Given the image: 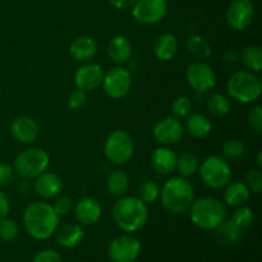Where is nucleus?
I'll list each match as a JSON object with an SVG mask.
<instances>
[{
    "label": "nucleus",
    "mask_w": 262,
    "mask_h": 262,
    "mask_svg": "<svg viewBox=\"0 0 262 262\" xmlns=\"http://www.w3.org/2000/svg\"><path fill=\"white\" fill-rule=\"evenodd\" d=\"M227 90L233 100L242 104H250L261 96L262 83L252 72L238 71L228 79Z\"/></svg>",
    "instance_id": "5"
},
{
    "label": "nucleus",
    "mask_w": 262,
    "mask_h": 262,
    "mask_svg": "<svg viewBox=\"0 0 262 262\" xmlns=\"http://www.w3.org/2000/svg\"><path fill=\"white\" fill-rule=\"evenodd\" d=\"M10 210V202L9 197L7 196V193L3 191H0V219L5 217L8 215Z\"/></svg>",
    "instance_id": "43"
},
{
    "label": "nucleus",
    "mask_w": 262,
    "mask_h": 262,
    "mask_svg": "<svg viewBox=\"0 0 262 262\" xmlns=\"http://www.w3.org/2000/svg\"><path fill=\"white\" fill-rule=\"evenodd\" d=\"M33 188H35L36 193L42 197V199H55L61 192L63 182H61V178L58 174L43 171L42 174L35 178Z\"/></svg>",
    "instance_id": "17"
},
{
    "label": "nucleus",
    "mask_w": 262,
    "mask_h": 262,
    "mask_svg": "<svg viewBox=\"0 0 262 262\" xmlns=\"http://www.w3.org/2000/svg\"><path fill=\"white\" fill-rule=\"evenodd\" d=\"M160 197V187L154 181H143L138 187V199L146 205L154 204Z\"/></svg>",
    "instance_id": "32"
},
{
    "label": "nucleus",
    "mask_w": 262,
    "mask_h": 262,
    "mask_svg": "<svg viewBox=\"0 0 262 262\" xmlns=\"http://www.w3.org/2000/svg\"><path fill=\"white\" fill-rule=\"evenodd\" d=\"M113 219L123 232H137L147 223V205L136 196L122 197L113 207Z\"/></svg>",
    "instance_id": "2"
},
{
    "label": "nucleus",
    "mask_w": 262,
    "mask_h": 262,
    "mask_svg": "<svg viewBox=\"0 0 262 262\" xmlns=\"http://www.w3.org/2000/svg\"><path fill=\"white\" fill-rule=\"evenodd\" d=\"M261 156H262V154L261 152H258V156H257V163H258V166H262V161H261Z\"/></svg>",
    "instance_id": "46"
},
{
    "label": "nucleus",
    "mask_w": 262,
    "mask_h": 262,
    "mask_svg": "<svg viewBox=\"0 0 262 262\" xmlns=\"http://www.w3.org/2000/svg\"><path fill=\"white\" fill-rule=\"evenodd\" d=\"M192 104L189 97L187 96H179L177 97L173 101V105H171V112H173L174 117L181 119V118L187 117V115L191 113Z\"/></svg>",
    "instance_id": "37"
},
{
    "label": "nucleus",
    "mask_w": 262,
    "mask_h": 262,
    "mask_svg": "<svg viewBox=\"0 0 262 262\" xmlns=\"http://www.w3.org/2000/svg\"><path fill=\"white\" fill-rule=\"evenodd\" d=\"M177 154L173 150L165 147H159L151 155V165L161 176L171 174L177 168Z\"/></svg>",
    "instance_id": "20"
},
{
    "label": "nucleus",
    "mask_w": 262,
    "mask_h": 262,
    "mask_svg": "<svg viewBox=\"0 0 262 262\" xmlns=\"http://www.w3.org/2000/svg\"><path fill=\"white\" fill-rule=\"evenodd\" d=\"M102 89L110 99H122L127 96L132 87V76L129 71L122 67H114L102 79Z\"/></svg>",
    "instance_id": "9"
},
{
    "label": "nucleus",
    "mask_w": 262,
    "mask_h": 262,
    "mask_svg": "<svg viewBox=\"0 0 262 262\" xmlns=\"http://www.w3.org/2000/svg\"><path fill=\"white\" fill-rule=\"evenodd\" d=\"M87 101V96L86 92L83 90H74L68 97V106L71 107L72 110H79L86 105Z\"/></svg>",
    "instance_id": "39"
},
{
    "label": "nucleus",
    "mask_w": 262,
    "mask_h": 262,
    "mask_svg": "<svg viewBox=\"0 0 262 262\" xmlns=\"http://www.w3.org/2000/svg\"><path fill=\"white\" fill-rule=\"evenodd\" d=\"M186 48L189 53L199 59H207L211 56V46L204 37L199 35L189 36L186 42Z\"/></svg>",
    "instance_id": "29"
},
{
    "label": "nucleus",
    "mask_w": 262,
    "mask_h": 262,
    "mask_svg": "<svg viewBox=\"0 0 262 262\" xmlns=\"http://www.w3.org/2000/svg\"><path fill=\"white\" fill-rule=\"evenodd\" d=\"M163 206L171 214H183L191 207L194 200L192 184L183 177H174L164 184L160 191Z\"/></svg>",
    "instance_id": "4"
},
{
    "label": "nucleus",
    "mask_w": 262,
    "mask_h": 262,
    "mask_svg": "<svg viewBox=\"0 0 262 262\" xmlns=\"http://www.w3.org/2000/svg\"><path fill=\"white\" fill-rule=\"evenodd\" d=\"M242 61L251 72L262 69V49L258 45H248L242 51Z\"/></svg>",
    "instance_id": "31"
},
{
    "label": "nucleus",
    "mask_w": 262,
    "mask_h": 262,
    "mask_svg": "<svg viewBox=\"0 0 262 262\" xmlns=\"http://www.w3.org/2000/svg\"><path fill=\"white\" fill-rule=\"evenodd\" d=\"M18 235V225L14 220L9 219V217H3L0 219V238L3 241H10L14 239Z\"/></svg>",
    "instance_id": "36"
},
{
    "label": "nucleus",
    "mask_w": 262,
    "mask_h": 262,
    "mask_svg": "<svg viewBox=\"0 0 262 262\" xmlns=\"http://www.w3.org/2000/svg\"><path fill=\"white\" fill-rule=\"evenodd\" d=\"M141 252V242L132 234H122L109 245L107 255L112 262H133Z\"/></svg>",
    "instance_id": "11"
},
{
    "label": "nucleus",
    "mask_w": 262,
    "mask_h": 262,
    "mask_svg": "<svg viewBox=\"0 0 262 262\" xmlns=\"http://www.w3.org/2000/svg\"><path fill=\"white\" fill-rule=\"evenodd\" d=\"M200 161L194 154L192 152H183L177 158V168L178 173L183 178H188V177L193 176L196 171H199Z\"/></svg>",
    "instance_id": "28"
},
{
    "label": "nucleus",
    "mask_w": 262,
    "mask_h": 262,
    "mask_svg": "<svg viewBox=\"0 0 262 262\" xmlns=\"http://www.w3.org/2000/svg\"><path fill=\"white\" fill-rule=\"evenodd\" d=\"M54 211L59 215V216H64V215L69 214V211L73 207V201L69 197H59L55 200L54 205H51Z\"/></svg>",
    "instance_id": "40"
},
{
    "label": "nucleus",
    "mask_w": 262,
    "mask_h": 262,
    "mask_svg": "<svg viewBox=\"0 0 262 262\" xmlns=\"http://www.w3.org/2000/svg\"><path fill=\"white\" fill-rule=\"evenodd\" d=\"M154 138L164 146H170L181 141L184 135V127L176 117H165L159 120L152 130Z\"/></svg>",
    "instance_id": "14"
},
{
    "label": "nucleus",
    "mask_w": 262,
    "mask_h": 262,
    "mask_svg": "<svg viewBox=\"0 0 262 262\" xmlns=\"http://www.w3.org/2000/svg\"><path fill=\"white\" fill-rule=\"evenodd\" d=\"M59 215L53 206L46 202L36 201L27 206L23 214V224L32 238L43 241L56 232L59 225Z\"/></svg>",
    "instance_id": "1"
},
{
    "label": "nucleus",
    "mask_w": 262,
    "mask_h": 262,
    "mask_svg": "<svg viewBox=\"0 0 262 262\" xmlns=\"http://www.w3.org/2000/svg\"><path fill=\"white\" fill-rule=\"evenodd\" d=\"M74 215L82 225H94L101 217V206L94 197H83L77 202Z\"/></svg>",
    "instance_id": "18"
},
{
    "label": "nucleus",
    "mask_w": 262,
    "mask_h": 262,
    "mask_svg": "<svg viewBox=\"0 0 262 262\" xmlns=\"http://www.w3.org/2000/svg\"><path fill=\"white\" fill-rule=\"evenodd\" d=\"M135 143L132 136L123 129H117L109 135L105 141L104 154L110 163L124 165L132 159Z\"/></svg>",
    "instance_id": "8"
},
{
    "label": "nucleus",
    "mask_w": 262,
    "mask_h": 262,
    "mask_svg": "<svg viewBox=\"0 0 262 262\" xmlns=\"http://www.w3.org/2000/svg\"><path fill=\"white\" fill-rule=\"evenodd\" d=\"M83 238L84 232L78 224H67L56 232V243L66 248L77 247Z\"/></svg>",
    "instance_id": "23"
},
{
    "label": "nucleus",
    "mask_w": 262,
    "mask_h": 262,
    "mask_svg": "<svg viewBox=\"0 0 262 262\" xmlns=\"http://www.w3.org/2000/svg\"><path fill=\"white\" fill-rule=\"evenodd\" d=\"M102 79H104L102 67L100 64L90 63V61L79 67L74 74V83L77 89L83 90L84 92L96 90L102 83Z\"/></svg>",
    "instance_id": "15"
},
{
    "label": "nucleus",
    "mask_w": 262,
    "mask_h": 262,
    "mask_svg": "<svg viewBox=\"0 0 262 262\" xmlns=\"http://www.w3.org/2000/svg\"><path fill=\"white\" fill-rule=\"evenodd\" d=\"M110 5H113L117 9H127L135 4L136 0H107Z\"/></svg>",
    "instance_id": "44"
},
{
    "label": "nucleus",
    "mask_w": 262,
    "mask_h": 262,
    "mask_svg": "<svg viewBox=\"0 0 262 262\" xmlns=\"http://www.w3.org/2000/svg\"><path fill=\"white\" fill-rule=\"evenodd\" d=\"M50 156L40 147H31L22 151L14 160V170L20 178L35 179L46 171Z\"/></svg>",
    "instance_id": "6"
},
{
    "label": "nucleus",
    "mask_w": 262,
    "mask_h": 262,
    "mask_svg": "<svg viewBox=\"0 0 262 262\" xmlns=\"http://www.w3.org/2000/svg\"><path fill=\"white\" fill-rule=\"evenodd\" d=\"M246 152V145L241 140L233 138V140H228L227 142L223 145L222 148V158L225 160H237V159L242 158Z\"/></svg>",
    "instance_id": "33"
},
{
    "label": "nucleus",
    "mask_w": 262,
    "mask_h": 262,
    "mask_svg": "<svg viewBox=\"0 0 262 262\" xmlns=\"http://www.w3.org/2000/svg\"><path fill=\"white\" fill-rule=\"evenodd\" d=\"M212 124L206 115L201 113H192L187 117L186 130L194 138H205L210 135Z\"/></svg>",
    "instance_id": "24"
},
{
    "label": "nucleus",
    "mask_w": 262,
    "mask_h": 262,
    "mask_svg": "<svg viewBox=\"0 0 262 262\" xmlns=\"http://www.w3.org/2000/svg\"><path fill=\"white\" fill-rule=\"evenodd\" d=\"M200 178L206 187L222 189L232 182V169L222 156H210L199 168Z\"/></svg>",
    "instance_id": "7"
},
{
    "label": "nucleus",
    "mask_w": 262,
    "mask_h": 262,
    "mask_svg": "<svg viewBox=\"0 0 262 262\" xmlns=\"http://www.w3.org/2000/svg\"><path fill=\"white\" fill-rule=\"evenodd\" d=\"M255 18V7L251 0H233L227 10V22L234 31H245Z\"/></svg>",
    "instance_id": "13"
},
{
    "label": "nucleus",
    "mask_w": 262,
    "mask_h": 262,
    "mask_svg": "<svg viewBox=\"0 0 262 262\" xmlns=\"http://www.w3.org/2000/svg\"><path fill=\"white\" fill-rule=\"evenodd\" d=\"M189 219L197 228L214 230L227 219V206L215 197H201L193 200L189 207Z\"/></svg>",
    "instance_id": "3"
},
{
    "label": "nucleus",
    "mask_w": 262,
    "mask_h": 262,
    "mask_svg": "<svg viewBox=\"0 0 262 262\" xmlns=\"http://www.w3.org/2000/svg\"><path fill=\"white\" fill-rule=\"evenodd\" d=\"M32 262H61V256L54 250H43L35 256Z\"/></svg>",
    "instance_id": "41"
},
{
    "label": "nucleus",
    "mask_w": 262,
    "mask_h": 262,
    "mask_svg": "<svg viewBox=\"0 0 262 262\" xmlns=\"http://www.w3.org/2000/svg\"><path fill=\"white\" fill-rule=\"evenodd\" d=\"M132 43L125 36H114L107 43V55L117 64L127 63L132 56Z\"/></svg>",
    "instance_id": "21"
},
{
    "label": "nucleus",
    "mask_w": 262,
    "mask_h": 262,
    "mask_svg": "<svg viewBox=\"0 0 262 262\" xmlns=\"http://www.w3.org/2000/svg\"><path fill=\"white\" fill-rule=\"evenodd\" d=\"M69 53L74 60L87 63L96 56L97 43L90 36H79L72 41L69 46Z\"/></svg>",
    "instance_id": "19"
},
{
    "label": "nucleus",
    "mask_w": 262,
    "mask_h": 262,
    "mask_svg": "<svg viewBox=\"0 0 262 262\" xmlns=\"http://www.w3.org/2000/svg\"><path fill=\"white\" fill-rule=\"evenodd\" d=\"M251 192L242 182H233L227 186L224 192V202L228 206L239 207L250 200Z\"/></svg>",
    "instance_id": "25"
},
{
    "label": "nucleus",
    "mask_w": 262,
    "mask_h": 262,
    "mask_svg": "<svg viewBox=\"0 0 262 262\" xmlns=\"http://www.w3.org/2000/svg\"><path fill=\"white\" fill-rule=\"evenodd\" d=\"M13 138L20 143H32L40 135L38 124L30 117H18L10 127Z\"/></svg>",
    "instance_id": "16"
},
{
    "label": "nucleus",
    "mask_w": 262,
    "mask_h": 262,
    "mask_svg": "<svg viewBox=\"0 0 262 262\" xmlns=\"http://www.w3.org/2000/svg\"><path fill=\"white\" fill-rule=\"evenodd\" d=\"M230 220H232L238 228H241V229L243 230L247 229V228H250L251 225L253 224V222H255V214H253V210L251 209V207L242 205V206L235 209V211L233 212V216Z\"/></svg>",
    "instance_id": "34"
},
{
    "label": "nucleus",
    "mask_w": 262,
    "mask_h": 262,
    "mask_svg": "<svg viewBox=\"0 0 262 262\" xmlns=\"http://www.w3.org/2000/svg\"><path fill=\"white\" fill-rule=\"evenodd\" d=\"M215 237L225 246L235 245L242 238V229L238 228L232 220L225 219L217 228H215Z\"/></svg>",
    "instance_id": "26"
},
{
    "label": "nucleus",
    "mask_w": 262,
    "mask_h": 262,
    "mask_svg": "<svg viewBox=\"0 0 262 262\" xmlns=\"http://www.w3.org/2000/svg\"><path fill=\"white\" fill-rule=\"evenodd\" d=\"M207 110L215 117H225L230 112V101L227 96L223 94L215 92L211 94L207 99Z\"/></svg>",
    "instance_id": "30"
},
{
    "label": "nucleus",
    "mask_w": 262,
    "mask_h": 262,
    "mask_svg": "<svg viewBox=\"0 0 262 262\" xmlns=\"http://www.w3.org/2000/svg\"><path fill=\"white\" fill-rule=\"evenodd\" d=\"M132 15L141 25L160 22L168 13L165 0H136L132 5Z\"/></svg>",
    "instance_id": "12"
},
{
    "label": "nucleus",
    "mask_w": 262,
    "mask_h": 262,
    "mask_svg": "<svg viewBox=\"0 0 262 262\" xmlns=\"http://www.w3.org/2000/svg\"><path fill=\"white\" fill-rule=\"evenodd\" d=\"M106 188L110 194L117 197L124 196L125 192L129 188V178L123 170L110 171L106 178Z\"/></svg>",
    "instance_id": "27"
},
{
    "label": "nucleus",
    "mask_w": 262,
    "mask_h": 262,
    "mask_svg": "<svg viewBox=\"0 0 262 262\" xmlns=\"http://www.w3.org/2000/svg\"><path fill=\"white\" fill-rule=\"evenodd\" d=\"M13 181V169L8 164L0 163V187L9 186Z\"/></svg>",
    "instance_id": "42"
},
{
    "label": "nucleus",
    "mask_w": 262,
    "mask_h": 262,
    "mask_svg": "<svg viewBox=\"0 0 262 262\" xmlns=\"http://www.w3.org/2000/svg\"><path fill=\"white\" fill-rule=\"evenodd\" d=\"M178 51V40L171 33H161L154 42V54L161 61H169Z\"/></svg>",
    "instance_id": "22"
},
{
    "label": "nucleus",
    "mask_w": 262,
    "mask_h": 262,
    "mask_svg": "<svg viewBox=\"0 0 262 262\" xmlns=\"http://www.w3.org/2000/svg\"><path fill=\"white\" fill-rule=\"evenodd\" d=\"M245 184L250 192L260 194L262 192V174L260 169H250L245 174Z\"/></svg>",
    "instance_id": "35"
},
{
    "label": "nucleus",
    "mask_w": 262,
    "mask_h": 262,
    "mask_svg": "<svg viewBox=\"0 0 262 262\" xmlns=\"http://www.w3.org/2000/svg\"><path fill=\"white\" fill-rule=\"evenodd\" d=\"M187 82L199 94H205L212 90L216 84L215 72L209 64L204 61H193L187 67Z\"/></svg>",
    "instance_id": "10"
},
{
    "label": "nucleus",
    "mask_w": 262,
    "mask_h": 262,
    "mask_svg": "<svg viewBox=\"0 0 262 262\" xmlns=\"http://www.w3.org/2000/svg\"><path fill=\"white\" fill-rule=\"evenodd\" d=\"M224 60L229 64H234L238 60V55L234 50H228L224 54Z\"/></svg>",
    "instance_id": "45"
},
{
    "label": "nucleus",
    "mask_w": 262,
    "mask_h": 262,
    "mask_svg": "<svg viewBox=\"0 0 262 262\" xmlns=\"http://www.w3.org/2000/svg\"><path fill=\"white\" fill-rule=\"evenodd\" d=\"M247 122L248 125H250L255 132H262V107L260 105H255V106L248 112Z\"/></svg>",
    "instance_id": "38"
}]
</instances>
